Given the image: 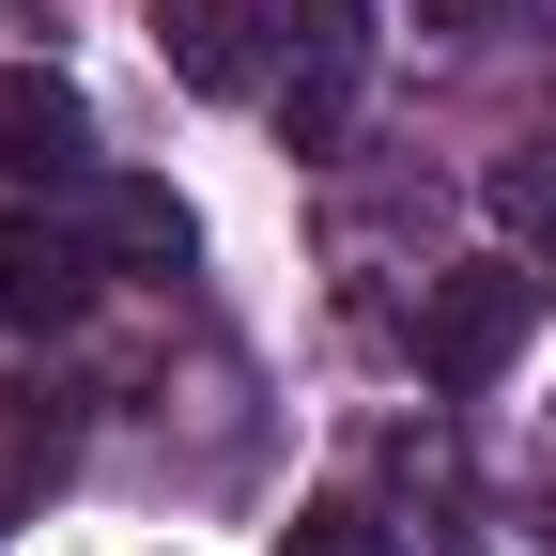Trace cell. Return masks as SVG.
I'll list each match as a JSON object with an SVG mask.
<instances>
[{
  "instance_id": "1",
  "label": "cell",
  "mask_w": 556,
  "mask_h": 556,
  "mask_svg": "<svg viewBox=\"0 0 556 556\" xmlns=\"http://www.w3.org/2000/svg\"><path fill=\"white\" fill-rule=\"evenodd\" d=\"M526 309H541L526 263H448V278H417V371H433V387H495V371L526 356Z\"/></svg>"
},
{
  "instance_id": "2",
  "label": "cell",
  "mask_w": 556,
  "mask_h": 556,
  "mask_svg": "<svg viewBox=\"0 0 556 556\" xmlns=\"http://www.w3.org/2000/svg\"><path fill=\"white\" fill-rule=\"evenodd\" d=\"M0 170H31V186H78L93 170V109L62 62H0Z\"/></svg>"
},
{
  "instance_id": "3",
  "label": "cell",
  "mask_w": 556,
  "mask_h": 556,
  "mask_svg": "<svg viewBox=\"0 0 556 556\" xmlns=\"http://www.w3.org/2000/svg\"><path fill=\"white\" fill-rule=\"evenodd\" d=\"M93 309V232L78 217H0V325H78Z\"/></svg>"
},
{
  "instance_id": "4",
  "label": "cell",
  "mask_w": 556,
  "mask_h": 556,
  "mask_svg": "<svg viewBox=\"0 0 556 556\" xmlns=\"http://www.w3.org/2000/svg\"><path fill=\"white\" fill-rule=\"evenodd\" d=\"M155 62L186 93H263V0H170L155 16Z\"/></svg>"
},
{
  "instance_id": "5",
  "label": "cell",
  "mask_w": 556,
  "mask_h": 556,
  "mask_svg": "<svg viewBox=\"0 0 556 556\" xmlns=\"http://www.w3.org/2000/svg\"><path fill=\"white\" fill-rule=\"evenodd\" d=\"M78 232H93L109 263H186V201H170V186H93V170H78Z\"/></svg>"
},
{
  "instance_id": "6",
  "label": "cell",
  "mask_w": 556,
  "mask_h": 556,
  "mask_svg": "<svg viewBox=\"0 0 556 556\" xmlns=\"http://www.w3.org/2000/svg\"><path fill=\"white\" fill-rule=\"evenodd\" d=\"M278 124H294V155H325V139L356 124V31H325V47H309V78L278 93Z\"/></svg>"
},
{
  "instance_id": "7",
  "label": "cell",
  "mask_w": 556,
  "mask_h": 556,
  "mask_svg": "<svg viewBox=\"0 0 556 556\" xmlns=\"http://www.w3.org/2000/svg\"><path fill=\"white\" fill-rule=\"evenodd\" d=\"M495 232L556 263V139H526V155H495Z\"/></svg>"
},
{
  "instance_id": "8",
  "label": "cell",
  "mask_w": 556,
  "mask_h": 556,
  "mask_svg": "<svg viewBox=\"0 0 556 556\" xmlns=\"http://www.w3.org/2000/svg\"><path fill=\"white\" fill-rule=\"evenodd\" d=\"M278 556H402V541H387L356 495H325V510H294V526H278Z\"/></svg>"
}]
</instances>
